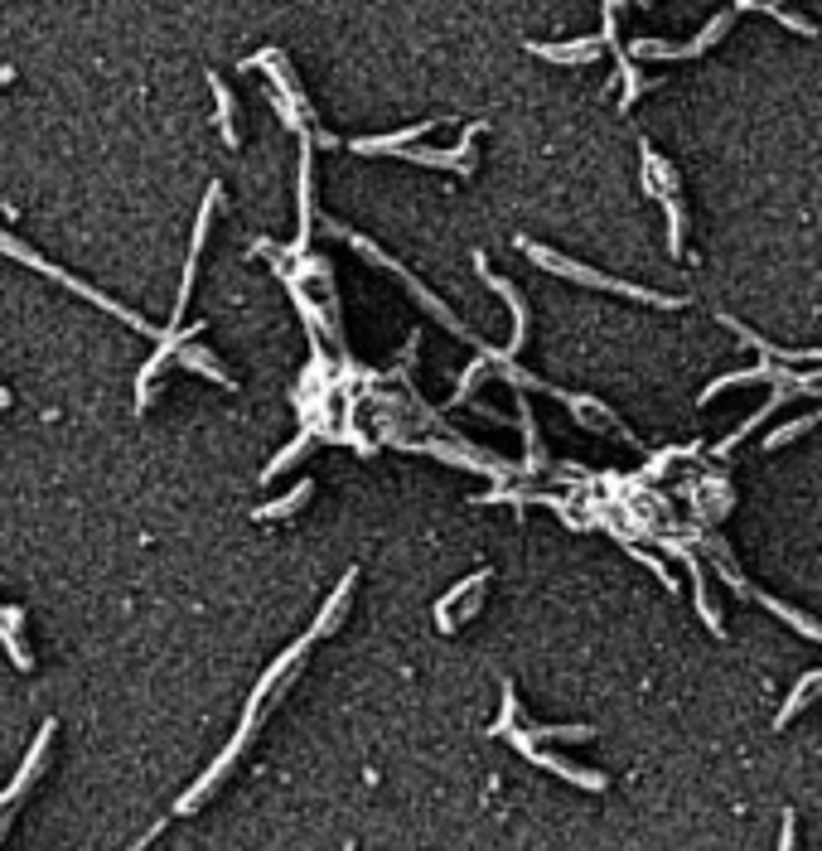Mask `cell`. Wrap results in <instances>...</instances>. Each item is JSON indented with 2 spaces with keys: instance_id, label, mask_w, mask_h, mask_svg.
I'll return each mask as SVG.
<instances>
[{
  "instance_id": "obj_12",
  "label": "cell",
  "mask_w": 822,
  "mask_h": 851,
  "mask_svg": "<svg viewBox=\"0 0 822 851\" xmlns=\"http://www.w3.org/2000/svg\"><path fill=\"white\" fill-rule=\"evenodd\" d=\"M480 585H489V571H474V576L470 581H460V585H450V595H445V601L441 605H435V624H441V629L450 634V629H455V615H450V609H455L460 601H465V595L470 591H480Z\"/></svg>"
},
{
  "instance_id": "obj_9",
  "label": "cell",
  "mask_w": 822,
  "mask_h": 851,
  "mask_svg": "<svg viewBox=\"0 0 822 851\" xmlns=\"http://www.w3.org/2000/svg\"><path fill=\"white\" fill-rule=\"evenodd\" d=\"M435 122H417V126H407V131H397V136H373V141H353V151L358 155H382V151H411V141L417 136H427Z\"/></svg>"
},
{
  "instance_id": "obj_15",
  "label": "cell",
  "mask_w": 822,
  "mask_h": 851,
  "mask_svg": "<svg viewBox=\"0 0 822 851\" xmlns=\"http://www.w3.org/2000/svg\"><path fill=\"white\" fill-rule=\"evenodd\" d=\"M740 10H764V16H774L779 24H789V30H799V34H813V20L793 16V10H779V6H769V0H740V6H736V16H740Z\"/></svg>"
},
{
  "instance_id": "obj_21",
  "label": "cell",
  "mask_w": 822,
  "mask_h": 851,
  "mask_svg": "<svg viewBox=\"0 0 822 851\" xmlns=\"http://www.w3.org/2000/svg\"><path fill=\"white\" fill-rule=\"evenodd\" d=\"M513 726H518V697H513V687L503 683V711H499V721H494V736H508Z\"/></svg>"
},
{
  "instance_id": "obj_7",
  "label": "cell",
  "mask_w": 822,
  "mask_h": 851,
  "mask_svg": "<svg viewBox=\"0 0 822 851\" xmlns=\"http://www.w3.org/2000/svg\"><path fill=\"white\" fill-rule=\"evenodd\" d=\"M24 609L16 605H0V644L10 648V663H16L20 673H30L34 668V654H30V644H24Z\"/></svg>"
},
{
  "instance_id": "obj_10",
  "label": "cell",
  "mask_w": 822,
  "mask_h": 851,
  "mask_svg": "<svg viewBox=\"0 0 822 851\" xmlns=\"http://www.w3.org/2000/svg\"><path fill=\"white\" fill-rule=\"evenodd\" d=\"M353 571H349V576H343L339 585H335V595H329V601H325V609H320V619H315L310 624V638H325L329 629H335V619L343 615V605H349V595H353Z\"/></svg>"
},
{
  "instance_id": "obj_23",
  "label": "cell",
  "mask_w": 822,
  "mask_h": 851,
  "mask_svg": "<svg viewBox=\"0 0 822 851\" xmlns=\"http://www.w3.org/2000/svg\"><path fill=\"white\" fill-rule=\"evenodd\" d=\"M779 851H793V813H784V832H779Z\"/></svg>"
},
{
  "instance_id": "obj_13",
  "label": "cell",
  "mask_w": 822,
  "mask_h": 851,
  "mask_svg": "<svg viewBox=\"0 0 822 851\" xmlns=\"http://www.w3.org/2000/svg\"><path fill=\"white\" fill-rule=\"evenodd\" d=\"M813 691H822V673H808L799 687H793V697L784 701V707H779V716H774V726H789L793 716H799L803 707H808V697H813Z\"/></svg>"
},
{
  "instance_id": "obj_18",
  "label": "cell",
  "mask_w": 822,
  "mask_h": 851,
  "mask_svg": "<svg viewBox=\"0 0 822 851\" xmlns=\"http://www.w3.org/2000/svg\"><path fill=\"white\" fill-rule=\"evenodd\" d=\"M818 421H822V407L813 411V417H799V421H789V426H779V431H769V435H764V445H769V450H779V445H789V441H799V435H803V431H813V426H818Z\"/></svg>"
},
{
  "instance_id": "obj_2",
  "label": "cell",
  "mask_w": 822,
  "mask_h": 851,
  "mask_svg": "<svg viewBox=\"0 0 822 851\" xmlns=\"http://www.w3.org/2000/svg\"><path fill=\"white\" fill-rule=\"evenodd\" d=\"M523 252L542 266V271H556V276H566V281H576V286H600V290H619V296L644 300V305H662V310H682V296H658V290H644V286L615 281V276H600V271H590V266H580V262H566V257H556V252L537 247V243H523Z\"/></svg>"
},
{
  "instance_id": "obj_4",
  "label": "cell",
  "mask_w": 822,
  "mask_h": 851,
  "mask_svg": "<svg viewBox=\"0 0 822 851\" xmlns=\"http://www.w3.org/2000/svg\"><path fill=\"white\" fill-rule=\"evenodd\" d=\"M508 740H513V750H518V755H527V760L542 765V769H552V775H562L566 783H576V789L600 793L605 783H609L605 775H595V769H576V765H566V760H556V755H547L537 740H527V730H523V726H513V730H508Z\"/></svg>"
},
{
  "instance_id": "obj_11",
  "label": "cell",
  "mask_w": 822,
  "mask_h": 851,
  "mask_svg": "<svg viewBox=\"0 0 822 851\" xmlns=\"http://www.w3.org/2000/svg\"><path fill=\"white\" fill-rule=\"evenodd\" d=\"M179 368H194V372H204L208 382H218V388H233V378H228V368L218 363L214 353H204L198 344H189V349H179V358H175Z\"/></svg>"
},
{
  "instance_id": "obj_24",
  "label": "cell",
  "mask_w": 822,
  "mask_h": 851,
  "mask_svg": "<svg viewBox=\"0 0 822 851\" xmlns=\"http://www.w3.org/2000/svg\"><path fill=\"white\" fill-rule=\"evenodd\" d=\"M10 402H16V397H10L6 388H0V407H10Z\"/></svg>"
},
{
  "instance_id": "obj_5",
  "label": "cell",
  "mask_w": 822,
  "mask_h": 851,
  "mask_svg": "<svg viewBox=\"0 0 822 851\" xmlns=\"http://www.w3.org/2000/svg\"><path fill=\"white\" fill-rule=\"evenodd\" d=\"M474 266H480V276H484V281L494 286L503 300H508V315H513V339H508V349H503V358H508V363H513V353H518V349H523V339H527V305H523V296H518V290H513L508 281H503V276H494V271H489V262H484V257H474Z\"/></svg>"
},
{
  "instance_id": "obj_22",
  "label": "cell",
  "mask_w": 822,
  "mask_h": 851,
  "mask_svg": "<svg viewBox=\"0 0 822 851\" xmlns=\"http://www.w3.org/2000/svg\"><path fill=\"white\" fill-rule=\"evenodd\" d=\"M629 556H634V562H644L648 571H654V576L662 581V591H672V576H668V566H662L658 556H648V552H639V547H629Z\"/></svg>"
},
{
  "instance_id": "obj_19",
  "label": "cell",
  "mask_w": 822,
  "mask_h": 851,
  "mask_svg": "<svg viewBox=\"0 0 822 851\" xmlns=\"http://www.w3.org/2000/svg\"><path fill=\"white\" fill-rule=\"evenodd\" d=\"M590 726H527V740H590Z\"/></svg>"
},
{
  "instance_id": "obj_20",
  "label": "cell",
  "mask_w": 822,
  "mask_h": 851,
  "mask_svg": "<svg viewBox=\"0 0 822 851\" xmlns=\"http://www.w3.org/2000/svg\"><path fill=\"white\" fill-rule=\"evenodd\" d=\"M310 441H315V426H305V431H300V441H296V445H286L281 455H276V460L267 464V470H261V479H276V474H281L290 460H300V455H305V445H310Z\"/></svg>"
},
{
  "instance_id": "obj_8",
  "label": "cell",
  "mask_w": 822,
  "mask_h": 851,
  "mask_svg": "<svg viewBox=\"0 0 822 851\" xmlns=\"http://www.w3.org/2000/svg\"><path fill=\"white\" fill-rule=\"evenodd\" d=\"M605 39H572V44H537V39H527V49L537 53V59H552V63H590L595 53H600Z\"/></svg>"
},
{
  "instance_id": "obj_14",
  "label": "cell",
  "mask_w": 822,
  "mask_h": 851,
  "mask_svg": "<svg viewBox=\"0 0 822 851\" xmlns=\"http://www.w3.org/2000/svg\"><path fill=\"white\" fill-rule=\"evenodd\" d=\"M208 83H214V98H218V131H223V141L237 145V126H233V92H228V83H223L218 73H208Z\"/></svg>"
},
{
  "instance_id": "obj_17",
  "label": "cell",
  "mask_w": 822,
  "mask_h": 851,
  "mask_svg": "<svg viewBox=\"0 0 822 851\" xmlns=\"http://www.w3.org/2000/svg\"><path fill=\"white\" fill-rule=\"evenodd\" d=\"M310 494H315V484H310V479H300V484L290 489L286 499H276V503H267V509H257V517H286V513H296V509H300V503L310 499Z\"/></svg>"
},
{
  "instance_id": "obj_6",
  "label": "cell",
  "mask_w": 822,
  "mask_h": 851,
  "mask_svg": "<svg viewBox=\"0 0 822 851\" xmlns=\"http://www.w3.org/2000/svg\"><path fill=\"white\" fill-rule=\"evenodd\" d=\"M484 131V122H470V131L460 136L455 151H402V160L411 165H431V170H455V175H470V141Z\"/></svg>"
},
{
  "instance_id": "obj_16",
  "label": "cell",
  "mask_w": 822,
  "mask_h": 851,
  "mask_svg": "<svg viewBox=\"0 0 822 851\" xmlns=\"http://www.w3.org/2000/svg\"><path fill=\"white\" fill-rule=\"evenodd\" d=\"M760 605H769V609H774L779 619H789V624H793V629H799V634H808V638H818V644H822V624H813V619L803 615V609H789V605H779L774 595H760Z\"/></svg>"
},
{
  "instance_id": "obj_1",
  "label": "cell",
  "mask_w": 822,
  "mask_h": 851,
  "mask_svg": "<svg viewBox=\"0 0 822 851\" xmlns=\"http://www.w3.org/2000/svg\"><path fill=\"white\" fill-rule=\"evenodd\" d=\"M0 252H6V257H16V262H24V266H34V271H44V276H49V281H59V286H69V290H78V296H83V300H92V305H102V310H107V315H116V319H122V325H131V329H141V335H151V339H161V344H165V335H169V329H155V325H145V319H141V315H131V310H126V305H116L112 296H102V290H97V286H88V281H78V276H69V271H63V266H54V262H44V257H39V252H34V247H24V243H16V237H10L6 228H0Z\"/></svg>"
},
{
  "instance_id": "obj_3",
  "label": "cell",
  "mask_w": 822,
  "mask_h": 851,
  "mask_svg": "<svg viewBox=\"0 0 822 851\" xmlns=\"http://www.w3.org/2000/svg\"><path fill=\"white\" fill-rule=\"evenodd\" d=\"M731 20H736V6H726L721 16H716V20L707 24V30H701V34L692 39V44H658V39H634L629 53H634V59H697L701 49L716 44V39H721L726 30H731Z\"/></svg>"
}]
</instances>
